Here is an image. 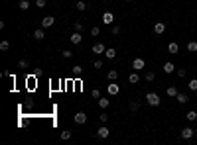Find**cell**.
I'll list each match as a JSON object with an SVG mask.
<instances>
[{"instance_id":"obj_21","label":"cell","mask_w":197,"mask_h":145,"mask_svg":"<svg viewBox=\"0 0 197 145\" xmlns=\"http://www.w3.org/2000/svg\"><path fill=\"white\" fill-rule=\"evenodd\" d=\"M105 55H107V59H114V57H116V49L114 47H108L107 51H105Z\"/></svg>"},{"instance_id":"obj_14","label":"cell","mask_w":197,"mask_h":145,"mask_svg":"<svg viewBox=\"0 0 197 145\" xmlns=\"http://www.w3.org/2000/svg\"><path fill=\"white\" fill-rule=\"evenodd\" d=\"M128 82H130V84H138V82H140V75H138V71L130 72V77H128Z\"/></svg>"},{"instance_id":"obj_18","label":"cell","mask_w":197,"mask_h":145,"mask_svg":"<svg viewBox=\"0 0 197 145\" xmlns=\"http://www.w3.org/2000/svg\"><path fill=\"white\" fill-rule=\"evenodd\" d=\"M43 38H46V33H43V28H40V30L34 32V39H36V41H41Z\"/></svg>"},{"instance_id":"obj_37","label":"cell","mask_w":197,"mask_h":145,"mask_svg":"<svg viewBox=\"0 0 197 145\" xmlns=\"http://www.w3.org/2000/svg\"><path fill=\"white\" fill-rule=\"evenodd\" d=\"M93 67H95V69H103V61H95Z\"/></svg>"},{"instance_id":"obj_38","label":"cell","mask_w":197,"mask_h":145,"mask_svg":"<svg viewBox=\"0 0 197 145\" xmlns=\"http://www.w3.org/2000/svg\"><path fill=\"white\" fill-rule=\"evenodd\" d=\"M83 30V24L81 22H75V32H81Z\"/></svg>"},{"instance_id":"obj_32","label":"cell","mask_w":197,"mask_h":145,"mask_svg":"<svg viewBox=\"0 0 197 145\" xmlns=\"http://www.w3.org/2000/svg\"><path fill=\"white\" fill-rule=\"evenodd\" d=\"M18 67H20V69H28V61H26V59H20V61H18Z\"/></svg>"},{"instance_id":"obj_3","label":"cell","mask_w":197,"mask_h":145,"mask_svg":"<svg viewBox=\"0 0 197 145\" xmlns=\"http://www.w3.org/2000/svg\"><path fill=\"white\" fill-rule=\"evenodd\" d=\"M107 92L111 94V96H116V94L120 92V86L114 84V81H112V84H107Z\"/></svg>"},{"instance_id":"obj_12","label":"cell","mask_w":197,"mask_h":145,"mask_svg":"<svg viewBox=\"0 0 197 145\" xmlns=\"http://www.w3.org/2000/svg\"><path fill=\"white\" fill-rule=\"evenodd\" d=\"M162 69H164L166 75H172V72L176 71V65H173L172 61H167V63H164V67H162Z\"/></svg>"},{"instance_id":"obj_1","label":"cell","mask_w":197,"mask_h":145,"mask_svg":"<svg viewBox=\"0 0 197 145\" xmlns=\"http://www.w3.org/2000/svg\"><path fill=\"white\" fill-rule=\"evenodd\" d=\"M146 102L156 108V106H160V102H162V100H160V96H158L156 92H148V94H146Z\"/></svg>"},{"instance_id":"obj_39","label":"cell","mask_w":197,"mask_h":145,"mask_svg":"<svg viewBox=\"0 0 197 145\" xmlns=\"http://www.w3.org/2000/svg\"><path fill=\"white\" fill-rule=\"evenodd\" d=\"M99 120H101V122H103V124H107V120H108V116H107V114H101V116H99Z\"/></svg>"},{"instance_id":"obj_7","label":"cell","mask_w":197,"mask_h":145,"mask_svg":"<svg viewBox=\"0 0 197 145\" xmlns=\"http://www.w3.org/2000/svg\"><path fill=\"white\" fill-rule=\"evenodd\" d=\"M91 51H93L95 55H101V53H105V51H107V47L103 45V43H95V45L91 47Z\"/></svg>"},{"instance_id":"obj_15","label":"cell","mask_w":197,"mask_h":145,"mask_svg":"<svg viewBox=\"0 0 197 145\" xmlns=\"http://www.w3.org/2000/svg\"><path fill=\"white\" fill-rule=\"evenodd\" d=\"M176 100H178L179 104H187V102H189V96H187V94H183V92H178Z\"/></svg>"},{"instance_id":"obj_31","label":"cell","mask_w":197,"mask_h":145,"mask_svg":"<svg viewBox=\"0 0 197 145\" xmlns=\"http://www.w3.org/2000/svg\"><path fill=\"white\" fill-rule=\"evenodd\" d=\"M101 33V28H97V26H93L91 28V35H95V38H97V35Z\"/></svg>"},{"instance_id":"obj_16","label":"cell","mask_w":197,"mask_h":145,"mask_svg":"<svg viewBox=\"0 0 197 145\" xmlns=\"http://www.w3.org/2000/svg\"><path fill=\"white\" fill-rule=\"evenodd\" d=\"M166 94H167V96H170V98H176L178 96V88H176V86H167V88H166Z\"/></svg>"},{"instance_id":"obj_2","label":"cell","mask_w":197,"mask_h":145,"mask_svg":"<svg viewBox=\"0 0 197 145\" xmlns=\"http://www.w3.org/2000/svg\"><path fill=\"white\" fill-rule=\"evenodd\" d=\"M144 67H146V61L142 59V57H136V59L132 61V69L134 71H142Z\"/></svg>"},{"instance_id":"obj_9","label":"cell","mask_w":197,"mask_h":145,"mask_svg":"<svg viewBox=\"0 0 197 145\" xmlns=\"http://www.w3.org/2000/svg\"><path fill=\"white\" fill-rule=\"evenodd\" d=\"M193 133H195V132H193L191 128H183L179 135H181V139H191V137H193Z\"/></svg>"},{"instance_id":"obj_35","label":"cell","mask_w":197,"mask_h":145,"mask_svg":"<svg viewBox=\"0 0 197 145\" xmlns=\"http://www.w3.org/2000/svg\"><path fill=\"white\" fill-rule=\"evenodd\" d=\"M36 6L38 8H46V0H36Z\"/></svg>"},{"instance_id":"obj_13","label":"cell","mask_w":197,"mask_h":145,"mask_svg":"<svg viewBox=\"0 0 197 145\" xmlns=\"http://www.w3.org/2000/svg\"><path fill=\"white\" fill-rule=\"evenodd\" d=\"M167 51H170L172 55H178V51H179V45H178L176 41H170V43H167Z\"/></svg>"},{"instance_id":"obj_5","label":"cell","mask_w":197,"mask_h":145,"mask_svg":"<svg viewBox=\"0 0 197 145\" xmlns=\"http://www.w3.org/2000/svg\"><path fill=\"white\" fill-rule=\"evenodd\" d=\"M69 41L73 43V45H79V43L83 41V35H81V32H73V35L69 38Z\"/></svg>"},{"instance_id":"obj_8","label":"cell","mask_w":197,"mask_h":145,"mask_svg":"<svg viewBox=\"0 0 197 145\" xmlns=\"http://www.w3.org/2000/svg\"><path fill=\"white\" fill-rule=\"evenodd\" d=\"M164 32H166V24H164V22H156V24H154V33L162 35Z\"/></svg>"},{"instance_id":"obj_19","label":"cell","mask_w":197,"mask_h":145,"mask_svg":"<svg viewBox=\"0 0 197 145\" xmlns=\"http://www.w3.org/2000/svg\"><path fill=\"white\" fill-rule=\"evenodd\" d=\"M71 72H73V77H75V78H79V77L83 75V67H79V65H75V67L71 69Z\"/></svg>"},{"instance_id":"obj_4","label":"cell","mask_w":197,"mask_h":145,"mask_svg":"<svg viewBox=\"0 0 197 145\" xmlns=\"http://www.w3.org/2000/svg\"><path fill=\"white\" fill-rule=\"evenodd\" d=\"M108 135H111V132H108L107 126H101V128L97 129V137H101V139H107Z\"/></svg>"},{"instance_id":"obj_22","label":"cell","mask_w":197,"mask_h":145,"mask_svg":"<svg viewBox=\"0 0 197 145\" xmlns=\"http://www.w3.org/2000/svg\"><path fill=\"white\" fill-rule=\"evenodd\" d=\"M144 78H146V81H148V82L156 81V72H154V71H148V72H146V75H144Z\"/></svg>"},{"instance_id":"obj_41","label":"cell","mask_w":197,"mask_h":145,"mask_svg":"<svg viewBox=\"0 0 197 145\" xmlns=\"http://www.w3.org/2000/svg\"><path fill=\"white\" fill-rule=\"evenodd\" d=\"M126 2H132V0H126Z\"/></svg>"},{"instance_id":"obj_27","label":"cell","mask_w":197,"mask_h":145,"mask_svg":"<svg viewBox=\"0 0 197 145\" xmlns=\"http://www.w3.org/2000/svg\"><path fill=\"white\" fill-rule=\"evenodd\" d=\"M187 88H189V90H193V92L197 90V78H191V81H189V84H187Z\"/></svg>"},{"instance_id":"obj_26","label":"cell","mask_w":197,"mask_h":145,"mask_svg":"<svg viewBox=\"0 0 197 145\" xmlns=\"http://www.w3.org/2000/svg\"><path fill=\"white\" fill-rule=\"evenodd\" d=\"M18 8H20V10H28V8H30V2H28V0H20V2H18Z\"/></svg>"},{"instance_id":"obj_30","label":"cell","mask_w":197,"mask_h":145,"mask_svg":"<svg viewBox=\"0 0 197 145\" xmlns=\"http://www.w3.org/2000/svg\"><path fill=\"white\" fill-rule=\"evenodd\" d=\"M91 96L99 100V98H101V90H99V88H93V90H91Z\"/></svg>"},{"instance_id":"obj_17","label":"cell","mask_w":197,"mask_h":145,"mask_svg":"<svg viewBox=\"0 0 197 145\" xmlns=\"http://www.w3.org/2000/svg\"><path fill=\"white\" fill-rule=\"evenodd\" d=\"M107 78H108V81H116V78H118V71H116V69L107 71Z\"/></svg>"},{"instance_id":"obj_20","label":"cell","mask_w":197,"mask_h":145,"mask_svg":"<svg viewBox=\"0 0 197 145\" xmlns=\"http://www.w3.org/2000/svg\"><path fill=\"white\" fill-rule=\"evenodd\" d=\"M75 10H79V12L87 10V2H83V0H77V2H75Z\"/></svg>"},{"instance_id":"obj_11","label":"cell","mask_w":197,"mask_h":145,"mask_svg":"<svg viewBox=\"0 0 197 145\" xmlns=\"http://www.w3.org/2000/svg\"><path fill=\"white\" fill-rule=\"evenodd\" d=\"M112 22H114L112 12H105V14H103V24H105V26H111Z\"/></svg>"},{"instance_id":"obj_33","label":"cell","mask_w":197,"mask_h":145,"mask_svg":"<svg viewBox=\"0 0 197 145\" xmlns=\"http://www.w3.org/2000/svg\"><path fill=\"white\" fill-rule=\"evenodd\" d=\"M130 110H132V112L140 110V104H138V102H130Z\"/></svg>"},{"instance_id":"obj_34","label":"cell","mask_w":197,"mask_h":145,"mask_svg":"<svg viewBox=\"0 0 197 145\" xmlns=\"http://www.w3.org/2000/svg\"><path fill=\"white\" fill-rule=\"evenodd\" d=\"M61 55L65 57V59H71V57H73V53L69 51V49H65V51H61Z\"/></svg>"},{"instance_id":"obj_10","label":"cell","mask_w":197,"mask_h":145,"mask_svg":"<svg viewBox=\"0 0 197 145\" xmlns=\"http://www.w3.org/2000/svg\"><path fill=\"white\" fill-rule=\"evenodd\" d=\"M55 24V20H53V16H46V18H43L41 20V28H43V30H46V28H52Z\"/></svg>"},{"instance_id":"obj_36","label":"cell","mask_w":197,"mask_h":145,"mask_svg":"<svg viewBox=\"0 0 197 145\" xmlns=\"http://www.w3.org/2000/svg\"><path fill=\"white\" fill-rule=\"evenodd\" d=\"M185 72H187L185 69H178V77L179 78H185Z\"/></svg>"},{"instance_id":"obj_6","label":"cell","mask_w":197,"mask_h":145,"mask_svg":"<svg viewBox=\"0 0 197 145\" xmlns=\"http://www.w3.org/2000/svg\"><path fill=\"white\" fill-rule=\"evenodd\" d=\"M75 124H79V126L87 124V114H85V112H77V114H75Z\"/></svg>"},{"instance_id":"obj_28","label":"cell","mask_w":197,"mask_h":145,"mask_svg":"<svg viewBox=\"0 0 197 145\" xmlns=\"http://www.w3.org/2000/svg\"><path fill=\"white\" fill-rule=\"evenodd\" d=\"M61 139H63V141L71 139V132H69V129H65V132H61Z\"/></svg>"},{"instance_id":"obj_40","label":"cell","mask_w":197,"mask_h":145,"mask_svg":"<svg viewBox=\"0 0 197 145\" xmlns=\"http://www.w3.org/2000/svg\"><path fill=\"white\" fill-rule=\"evenodd\" d=\"M112 33L118 35V33H120V26H112Z\"/></svg>"},{"instance_id":"obj_29","label":"cell","mask_w":197,"mask_h":145,"mask_svg":"<svg viewBox=\"0 0 197 145\" xmlns=\"http://www.w3.org/2000/svg\"><path fill=\"white\" fill-rule=\"evenodd\" d=\"M8 49H10V43H8V41H2V43H0V51H8Z\"/></svg>"},{"instance_id":"obj_25","label":"cell","mask_w":197,"mask_h":145,"mask_svg":"<svg viewBox=\"0 0 197 145\" xmlns=\"http://www.w3.org/2000/svg\"><path fill=\"white\" fill-rule=\"evenodd\" d=\"M108 104H111V100H107V98H99V106L103 108V110H107Z\"/></svg>"},{"instance_id":"obj_24","label":"cell","mask_w":197,"mask_h":145,"mask_svg":"<svg viewBox=\"0 0 197 145\" xmlns=\"http://www.w3.org/2000/svg\"><path fill=\"white\" fill-rule=\"evenodd\" d=\"M187 51H189V53H195V51H197V41H189V43H187Z\"/></svg>"},{"instance_id":"obj_23","label":"cell","mask_w":197,"mask_h":145,"mask_svg":"<svg viewBox=\"0 0 197 145\" xmlns=\"http://www.w3.org/2000/svg\"><path fill=\"white\" fill-rule=\"evenodd\" d=\"M185 118H187L189 122H195V120H197V112H195V110H189V112L185 114Z\"/></svg>"}]
</instances>
